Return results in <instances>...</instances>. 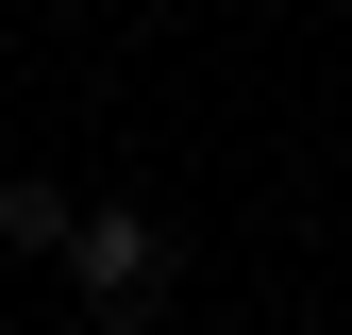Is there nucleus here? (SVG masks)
<instances>
[{
  "mask_svg": "<svg viewBox=\"0 0 352 335\" xmlns=\"http://www.w3.org/2000/svg\"><path fill=\"white\" fill-rule=\"evenodd\" d=\"M67 268H84V302H101V319H135L151 268H168V235H151V218H67Z\"/></svg>",
  "mask_w": 352,
  "mask_h": 335,
  "instance_id": "nucleus-1",
  "label": "nucleus"
},
{
  "mask_svg": "<svg viewBox=\"0 0 352 335\" xmlns=\"http://www.w3.org/2000/svg\"><path fill=\"white\" fill-rule=\"evenodd\" d=\"M0 251H67V201L51 185H0Z\"/></svg>",
  "mask_w": 352,
  "mask_h": 335,
  "instance_id": "nucleus-2",
  "label": "nucleus"
}]
</instances>
